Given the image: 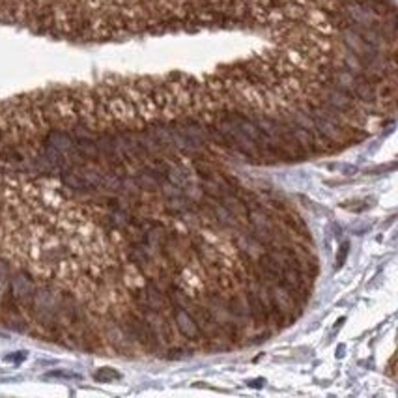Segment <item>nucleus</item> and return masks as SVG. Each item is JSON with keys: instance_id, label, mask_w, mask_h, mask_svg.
Listing matches in <instances>:
<instances>
[{"instance_id": "nucleus-1", "label": "nucleus", "mask_w": 398, "mask_h": 398, "mask_svg": "<svg viewBox=\"0 0 398 398\" xmlns=\"http://www.w3.org/2000/svg\"><path fill=\"white\" fill-rule=\"evenodd\" d=\"M170 316H172V322H174V327L178 329L181 337L185 338L187 342L193 344H202L204 348V335H202L198 323L195 322V318L187 307L183 305H172V311H170Z\"/></svg>"}, {"instance_id": "nucleus-6", "label": "nucleus", "mask_w": 398, "mask_h": 398, "mask_svg": "<svg viewBox=\"0 0 398 398\" xmlns=\"http://www.w3.org/2000/svg\"><path fill=\"white\" fill-rule=\"evenodd\" d=\"M348 252H349V243L348 241H344L342 247H340V254H337V269L344 266L346 258H348Z\"/></svg>"}, {"instance_id": "nucleus-2", "label": "nucleus", "mask_w": 398, "mask_h": 398, "mask_svg": "<svg viewBox=\"0 0 398 398\" xmlns=\"http://www.w3.org/2000/svg\"><path fill=\"white\" fill-rule=\"evenodd\" d=\"M258 288V286H256ZM243 297L247 301L249 307V314H251V322H254L256 325H269V309H267L266 297H264L262 290H252L249 286H245Z\"/></svg>"}, {"instance_id": "nucleus-4", "label": "nucleus", "mask_w": 398, "mask_h": 398, "mask_svg": "<svg viewBox=\"0 0 398 398\" xmlns=\"http://www.w3.org/2000/svg\"><path fill=\"white\" fill-rule=\"evenodd\" d=\"M226 312H228L230 316L234 318L240 325H245V323L251 320L249 307H247V301H245V297H243V294H232L226 297Z\"/></svg>"}, {"instance_id": "nucleus-5", "label": "nucleus", "mask_w": 398, "mask_h": 398, "mask_svg": "<svg viewBox=\"0 0 398 398\" xmlns=\"http://www.w3.org/2000/svg\"><path fill=\"white\" fill-rule=\"evenodd\" d=\"M167 357L169 359H185L187 355H193V349L189 348H183V346H176V348H170L169 352H167Z\"/></svg>"}, {"instance_id": "nucleus-3", "label": "nucleus", "mask_w": 398, "mask_h": 398, "mask_svg": "<svg viewBox=\"0 0 398 398\" xmlns=\"http://www.w3.org/2000/svg\"><path fill=\"white\" fill-rule=\"evenodd\" d=\"M278 221H280V224H283L284 228L288 230V234L299 236V238H303V240L311 241V232H309V226H307V223L299 217V215H297V213L284 209Z\"/></svg>"}]
</instances>
